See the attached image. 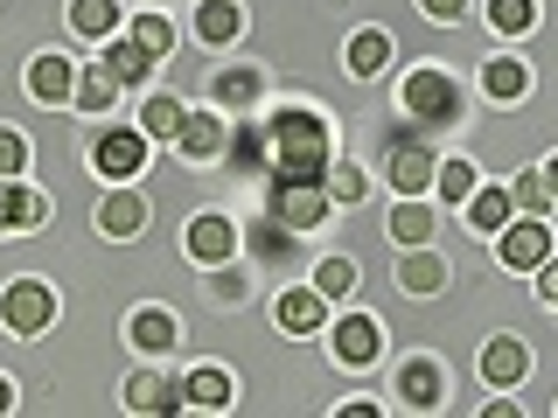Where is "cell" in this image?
Wrapping results in <instances>:
<instances>
[{"mask_svg":"<svg viewBox=\"0 0 558 418\" xmlns=\"http://www.w3.org/2000/svg\"><path fill=\"white\" fill-rule=\"evenodd\" d=\"M398 397H405V405H440V370H433V362H405Z\"/></svg>","mask_w":558,"mask_h":418,"instance_id":"19","label":"cell"},{"mask_svg":"<svg viewBox=\"0 0 558 418\" xmlns=\"http://www.w3.org/2000/svg\"><path fill=\"white\" fill-rule=\"evenodd\" d=\"M133 342L140 348H174V321L168 314H133Z\"/></svg>","mask_w":558,"mask_h":418,"instance_id":"30","label":"cell"},{"mask_svg":"<svg viewBox=\"0 0 558 418\" xmlns=\"http://www.w3.org/2000/svg\"><path fill=\"white\" fill-rule=\"evenodd\" d=\"M196 28H203V42H231V35L244 28V14L231 8V0H209V8H203V22H196Z\"/></svg>","mask_w":558,"mask_h":418,"instance_id":"24","label":"cell"},{"mask_svg":"<svg viewBox=\"0 0 558 418\" xmlns=\"http://www.w3.org/2000/svg\"><path fill=\"white\" fill-rule=\"evenodd\" d=\"M349 286H356V266H349V258H328V266L314 272V293H322V300L328 293H349Z\"/></svg>","mask_w":558,"mask_h":418,"instance_id":"32","label":"cell"},{"mask_svg":"<svg viewBox=\"0 0 558 418\" xmlns=\"http://www.w3.org/2000/svg\"><path fill=\"white\" fill-rule=\"evenodd\" d=\"M482 91H488V98H523V91H531V70L510 63V57H496V63L482 70Z\"/></svg>","mask_w":558,"mask_h":418,"instance_id":"18","label":"cell"},{"mask_svg":"<svg viewBox=\"0 0 558 418\" xmlns=\"http://www.w3.org/2000/svg\"><path fill=\"white\" fill-rule=\"evenodd\" d=\"M272 182H328V126L293 104V112L272 119Z\"/></svg>","mask_w":558,"mask_h":418,"instance_id":"1","label":"cell"},{"mask_svg":"<svg viewBox=\"0 0 558 418\" xmlns=\"http://www.w3.org/2000/svg\"><path fill=\"white\" fill-rule=\"evenodd\" d=\"M405 112L433 119V126H447V119L461 112V91H453L447 70H412V77H405Z\"/></svg>","mask_w":558,"mask_h":418,"instance_id":"3","label":"cell"},{"mask_svg":"<svg viewBox=\"0 0 558 418\" xmlns=\"http://www.w3.org/2000/svg\"><path fill=\"white\" fill-rule=\"evenodd\" d=\"M231 161H238V168H252V161H258V133H252V126L231 139Z\"/></svg>","mask_w":558,"mask_h":418,"instance_id":"37","label":"cell"},{"mask_svg":"<svg viewBox=\"0 0 558 418\" xmlns=\"http://www.w3.org/2000/svg\"><path fill=\"white\" fill-rule=\"evenodd\" d=\"M523 370H531V356H523V342H510V335H502V342H488V356H482V377L496 383V391H502V383H517Z\"/></svg>","mask_w":558,"mask_h":418,"instance_id":"14","label":"cell"},{"mask_svg":"<svg viewBox=\"0 0 558 418\" xmlns=\"http://www.w3.org/2000/svg\"><path fill=\"white\" fill-rule=\"evenodd\" d=\"M336 356L349 362V370H363V362L377 356V321H363V314H356V321H342L336 328Z\"/></svg>","mask_w":558,"mask_h":418,"instance_id":"13","label":"cell"},{"mask_svg":"<svg viewBox=\"0 0 558 418\" xmlns=\"http://www.w3.org/2000/svg\"><path fill=\"white\" fill-rule=\"evenodd\" d=\"M322 188H328V196H342V202H356V196H363L371 182H363V168H336V174H328Z\"/></svg>","mask_w":558,"mask_h":418,"instance_id":"35","label":"cell"},{"mask_svg":"<svg viewBox=\"0 0 558 418\" xmlns=\"http://www.w3.org/2000/svg\"><path fill=\"white\" fill-rule=\"evenodd\" d=\"M433 188H440L447 202H468V196H475V168H468V161H447L440 174H433Z\"/></svg>","mask_w":558,"mask_h":418,"instance_id":"29","label":"cell"},{"mask_svg":"<svg viewBox=\"0 0 558 418\" xmlns=\"http://www.w3.org/2000/svg\"><path fill=\"white\" fill-rule=\"evenodd\" d=\"M510 196H517V202H523V209L537 217V209L551 202V188H545V174H517V188H510Z\"/></svg>","mask_w":558,"mask_h":418,"instance_id":"34","label":"cell"},{"mask_svg":"<svg viewBox=\"0 0 558 418\" xmlns=\"http://www.w3.org/2000/svg\"><path fill=\"white\" fill-rule=\"evenodd\" d=\"M461 8H468V0H426V14H433V22H453Z\"/></svg>","mask_w":558,"mask_h":418,"instance_id":"38","label":"cell"},{"mask_svg":"<svg viewBox=\"0 0 558 418\" xmlns=\"http://www.w3.org/2000/svg\"><path fill=\"white\" fill-rule=\"evenodd\" d=\"M0 411H14V383L8 377H0Z\"/></svg>","mask_w":558,"mask_h":418,"instance_id":"39","label":"cell"},{"mask_svg":"<svg viewBox=\"0 0 558 418\" xmlns=\"http://www.w3.org/2000/svg\"><path fill=\"white\" fill-rule=\"evenodd\" d=\"M433 286H447V266L433 251H412L405 258V293H433Z\"/></svg>","mask_w":558,"mask_h":418,"instance_id":"27","label":"cell"},{"mask_svg":"<svg viewBox=\"0 0 558 418\" xmlns=\"http://www.w3.org/2000/svg\"><path fill=\"white\" fill-rule=\"evenodd\" d=\"M133 42L147 49V57H168V49H174V28L161 22V14H140V22H133Z\"/></svg>","mask_w":558,"mask_h":418,"instance_id":"28","label":"cell"},{"mask_svg":"<svg viewBox=\"0 0 558 418\" xmlns=\"http://www.w3.org/2000/svg\"><path fill=\"white\" fill-rule=\"evenodd\" d=\"M8 223H43V196H28L14 174H0V231Z\"/></svg>","mask_w":558,"mask_h":418,"instance_id":"15","label":"cell"},{"mask_svg":"<svg viewBox=\"0 0 558 418\" xmlns=\"http://www.w3.org/2000/svg\"><path fill=\"white\" fill-rule=\"evenodd\" d=\"M189 251H196L203 266H231L238 223H231V217H196V223H189Z\"/></svg>","mask_w":558,"mask_h":418,"instance_id":"8","label":"cell"},{"mask_svg":"<svg viewBox=\"0 0 558 418\" xmlns=\"http://www.w3.org/2000/svg\"><path fill=\"white\" fill-rule=\"evenodd\" d=\"M391 237H398V244H426V237H433V217H426L418 202L398 209V217H391Z\"/></svg>","mask_w":558,"mask_h":418,"instance_id":"31","label":"cell"},{"mask_svg":"<svg viewBox=\"0 0 558 418\" xmlns=\"http://www.w3.org/2000/svg\"><path fill=\"white\" fill-rule=\"evenodd\" d=\"M496 258L510 272H537L551 258V231L537 217H523V223H502V237H496Z\"/></svg>","mask_w":558,"mask_h":418,"instance_id":"5","label":"cell"},{"mask_svg":"<svg viewBox=\"0 0 558 418\" xmlns=\"http://www.w3.org/2000/svg\"><path fill=\"white\" fill-rule=\"evenodd\" d=\"M433 174H440V161L418 147V133H398V139H391V188L418 196V188H433Z\"/></svg>","mask_w":558,"mask_h":418,"instance_id":"6","label":"cell"},{"mask_svg":"<svg viewBox=\"0 0 558 418\" xmlns=\"http://www.w3.org/2000/svg\"><path fill=\"white\" fill-rule=\"evenodd\" d=\"M112 22H119L112 0H77V8H70V28L77 35H112Z\"/></svg>","mask_w":558,"mask_h":418,"instance_id":"25","label":"cell"},{"mask_svg":"<svg viewBox=\"0 0 558 418\" xmlns=\"http://www.w3.org/2000/svg\"><path fill=\"white\" fill-rule=\"evenodd\" d=\"M112 91H119V77H112V70H84V77H77V104H84V112H105V104H112Z\"/></svg>","mask_w":558,"mask_h":418,"instance_id":"26","label":"cell"},{"mask_svg":"<svg viewBox=\"0 0 558 418\" xmlns=\"http://www.w3.org/2000/svg\"><path fill=\"white\" fill-rule=\"evenodd\" d=\"M147 49H140V42H105V70H112V77L119 84H133V77H147Z\"/></svg>","mask_w":558,"mask_h":418,"instance_id":"23","label":"cell"},{"mask_svg":"<svg viewBox=\"0 0 558 418\" xmlns=\"http://www.w3.org/2000/svg\"><path fill=\"white\" fill-rule=\"evenodd\" d=\"M182 104L174 98H147V112H140V133H154V139H182Z\"/></svg>","mask_w":558,"mask_h":418,"instance_id":"20","label":"cell"},{"mask_svg":"<svg viewBox=\"0 0 558 418\" xmlns=\"http://www.w3.org/2000/svg\"><path fill=\"white\" fill-rule=\"evenodd\" d=\"M92 161H98V174H119V182H126V174H140V161H147V133L112 126V133L92 147Z\"/></svg>","mask_w":558,"mask_h":418,"instance_id":"7","label":"cell"},{"mask_svg":"<svg viewBox=\"0 0 558 418\" xmlns=\"http://www.w3.org/2000/svg\"><path fill=\"white\" fill-rule=\"evenodd\" d=\"M182 153L189 161H217L223 153V119L217 112H189L182 119Z\"/></svg>","mask_w":558,"mask_h":418,"instance_id":"10","label":"cell"},{"mask_svg":"<svg viewBox=\"0 0 558 418\" xmlns=\"http://www.w3.org/2000/svg\"><path fill=\"white\" fill-rule=\"evenodd\" d=\"M28 168V147H22V133H0V174H22Z\"/></svg>","mask_w":558,"mask_h":418,"instance_id":"36","label":"cell"},{"mask_svg":"<svg viewBox=\"0 0 558 418\" xmlns=\"http://www.w3.org/2000/svg\"><path fill=\"white\" fill-rule=\"evenodd\" d=\"M322 314H328V300L322 293H279V328H287V335H314V328H322Z\"/></svg>","mask_w":558,"mask_h":418,"instance_id":"12","label":"cell"},{"mask_svg":"<svg viewBox=\"0 0 558 418\" xmlns=\"http://www.w3.org/2000/svg\"><path fill=\"white\" fill-rule=\"evenodd\" d=\"M258 98V77L252 70H231V77H217V104H252Z\"/></svg>","mask_w":558,"mask_h":418,"instance_id":"33","label":"cell"},{"mask_svg":"<svg viewBox=\"0 0 558 418\" xmlns=\"http://www.w3.org/2000/svg\"><path fill=\"white\" fill-rule=\"evenodd\" d=\"M28 91L43 98V104H63L70 91H77V77H70L63 57H35V63H28Z\"/></svg>","mask_w":558,"mask_h":418,"instance_id":"11","label":"cell"},{"mask_svg":"<svg viewBox=\"0 0 558 418\" xmlns=\"http://www.w3.org/2000/svg\"><path fill=\"white\" fill-rule=\"evenodd\" d=\"M391 63V35H377V28H363L356 42H349V70L356 77H377V70Z\"/></svg>","mask_w":558,"mask_h":418,"instance_id":"17","label":"cell"},{"mask_svg":"<svg viewBox=\"0 0 558 418\" xmlns=\"http://www.w3.org/2000/svg\"><path fill=\"white\" fill-rule=\"evenodd\" d=\"M545 188H551V196H558V161H551V168H545Z\"/></svg>","mask_w":558,"mask_h":418,"instance_id":"40","label":"cell"},{"mask_svg":"<svg viewBox=\"0 0 558 418\" xmlns=\"http://www.w3.org/2000/svg\"><path fill=\"white\" fill-rule=\"evenodd\" d=\"M510 209H517L510 188H475V196H468V217H475V231H502V223H510Z\"/></svg>","mask_w":558,"mask_h":418,"instance_id":"16","label":"cell"},{"mask_svg":"<svg viewBox=\"0 0 558 418\" xmlns=\"http://www.w3.org/2000/svg\"><path fill=\"white\" fill-rule=\"evenodd\" d=\"M537 22V0H488V28L496 35H523Z\"/></svg>","mask_w":558,"mask_h":418,"instance_id":"21","label":"cell"},{"mask_svg":"<svg viewBox=\"0 0 558 418\" xmlns=\"http://www.w3.org/2000/svg\"><path fill=\"white\" fill-rule=\"evenodd\" d=\"M0 321H8L14 335H43V328L57 321V293H49L43 279H14V286L0 293Z\"/></svg>","mask_w":558,"mask_h":418,"instance_id":"2","label":"cell"},{"mask_svg":"<svg viewBox=\"0 0 558 418\" xmlns=\"http://www.w3.org/2000/svg\"><path fill=\"white\" fill-rule=\"evenodd\" d=\"M189 405L223 411V405H231V377H223V370H196V377H189Z\"/></svg>","mask_w":558,"mask_h":418,"instance_id":"22","label":"cell"},{"mask_svg":"<svg viewBox=\"0 0 558 418\" xmlns=\"http://www.w3.org/2000/svg\"><path fill=\"white\" fill-rule=\"evenodd\" d=\"M266 209H272V223H279V231H307V223H322L328 188H322V182H272Z\"/></svg>","mask_w":558,"mask_h":418,"instance_id":"4","label":"cell"},{"mask_svg":"<svg viewBox=\"0 0 558 418\" xmlns=\"http://www.w3.org/2000/svg\"><path fill=\"white\" fill-rule=\"evenodd\" d=\"M140 223H147V202H140L133 188H119V196L98 202V231H105V237H133Z\"/></svg>","mask_w":558,"mask_h":418,"instance_id":"9","label":"cell"}]
</instances>
